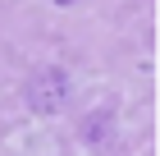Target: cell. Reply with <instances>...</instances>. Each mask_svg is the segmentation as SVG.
<instances>
[{
    "label": "cell",
    "mask_w": 160,
    "mask_h": 156,
    "mask_svg": "<svg viewBox=\"0 0 160 156\" xmlns=\"http://www.w3.org/2000/svg\"><path fill=\"white\" fill-rule=\"evenodd\" d=\"M78 138H82V147H87V152H105V147H110V138H114L110 115H87V120H82V129H78Z\"/></svg>",
    "instance_id": "2"
},
{
    "label": "cell",
    "mask_w": 160,
    "mask_h": 156,
    "mask_svg": "<svg viewBox=\"0 0 160 156\" xmlns=\"http://www.w3.org/2000/svg\"><path fill=\"white\" fill-rule=\"evenodd\" d=\"M28 101H32L37 115H55V110H64V101H69V78H64L60 69L37 73L32 87H28Z\"/></svg>",
    "instance_id": "1"
},
{
    "label": "cell",
    "mask_w": 160,
    "mask_h": 156,
    "mask_svg": "<svg viewBox=\"0 0 160 156\" xmlns=\"http://www.w3.org/2000/svg\"><path fill=\"white\" fill-rule=\"evenodd\" d=\"M60 5H73V0H60Z\"/></svg>",
    "instance_id": "3"
}]
</instances>
